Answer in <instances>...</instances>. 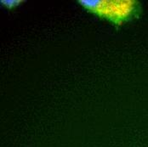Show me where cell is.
Wrapping results in <instances>:
<instances>
[{
	"mask_svg": "<svg viewBox=\"0 0 148 147\" xmlns=\"http://www.w3.org/2000/svg\"><path fill=\"white\" fill-rule=\"evenodd\" d=\"M86 12L108 21L118 30L124 23L139 19L142 12L137 0H77Z\"/></svg>",
	"mask_w": 148,
	"mask_h": 147,
	"instance_id": "6da1fadb",
	"label": "cell"
},
{
	"mask_svg": "<svg viewBox=\"0 0 148 147\" xmlns=\"http://www.w3.org/2000/svg\"><path fill=\"white\" fill-rule=\"evenodd\" d=\"M26 3L25 0H1L0 4L8 10H14L15 8Z\"/></svg>",
	"mask_w": 148,
	"mask_h": 147,
	"instance_id": "7a4b0ae2",
	"label": "cell"
}]
</instances>
